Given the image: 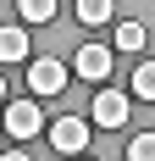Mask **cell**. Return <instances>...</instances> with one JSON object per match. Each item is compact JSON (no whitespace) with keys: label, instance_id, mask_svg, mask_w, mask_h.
Segmentation results:
<instances>
[{"label":"cell","instance_id":"30bf717a","mask_svg":"<svg viewBox=\"0 0 155 161\" xmlns=\"http://www.w3.org/2000/svg\"><path fill=\"white\" fill-rule=\"evenodd\" d=\"M116 50H144V22H116Z\"/></svg>","mask_w":155,"mask_h":161},{"label":"cell","instance_id":"7c38bea8","mask_svg":"<svg viewBox=\"0 0 155 161\" xmlns=\"http://www.w3.org/2000/svg\"><path fill=\"white\" fill-rule=\"evenodd\" d=\"M0 161H33V156H22V150H11V156H0Z\"/></svg>","mask_w":155,"mask_h":161},{"label":"cell","instance_id":"6da1fadb","mask_svg":"<svg viewBox=\"0 0 155 161\" xmlns=\"http://www.w3.org/2000/svg\"><path fill=\"white\" fill-rule=\"evenodd\" d=\"M50 145L61 156H83L89 150V117H56L50 122Z\"/></svg>","mask_w":155,"mask_h":161},{"label":"cell","instance_id":"4fadbf2b","mask_svg":"<svg viewBox=\"0 0 155 161\" xmlns=\"http://www.w3.org/2000/svg\"><path fill=\"white\" fill-rule=\"evenodd\" d=\"M0 100H6V72H0Z\"/></svg>","mask_w":155,"mask_h":161},{"label":"cell","instance_id":"8992f818","mask_svg":"<svg viewBox=\"0 0 155 161\" xmlns=\"http://www.w3.org/2000/svg\"><path fill=\"white\" fill-rule=\"evenodd\" d=\"M28 50H33L28 28H0V67H17V61H28Z\"/></svg>","mask_w":155,"mask_h":161},{"label":"cell","instance_id":"5b68a950","mask_svg":"<svg viewBox=\"0 0 155 161\" xmlns=\"http://www.w3.org/2000/svg\"><path fill=\"white\" fill-rule=\"evenodd\" d=\"M94 122H100V128H122L127 122V95H116V89H105V83H100V95H94Z\"/></svg>","mask_w":155,"mask_h":161},{"label":"cell","instance_id":"3957f363","mask_svg":"<svg viewBox=\"0 0 155 161\" xmlns=\"http://www.w3.org/2000/svg\"><path fill=\"white\" fill-rule=\"evenodd\" d=\"M67 78H72V72H67V67L56 61V56H39V61L28 67V83H33V95H61V89H67Z\"/></svg>","mask_w":155,"mask_h":161},{"label":"cell","instance_id":"52a82bcc","mask_svg":"<svg viewBox=\"0 0 155 161\" xmlns=\"http://www.w3.org/2000/svg\"><path fill=\"white\" fill-rule=\"evenodd\" d=\"M116 17V0H78V22L83 28H105Z\"/></svg>","mask_w":155,"mask_h":161},{"label":"cell","instance_id":"7a4b0ae2","mask_svg":"<svg viewBox=\"0 0 155 161\" xmlns=\"http://www.w3.org/2000/svg\"><path fill=\"white\" fill-rule=\"evenodd\" d=\"M0 122H6V133H11V139H33V133L45 128V111H39L33 100H11Z\"/></svg>","mask_w":155,"mask_h":161},{"label":"cell","instance_id":"8fae6325","mask_svg":"<svg viewBox=\"0 0 155 161\" xmlns=\"http://www.w3.org/2000/svg\"><path fill=\"white\" fill-rule=\"evenodd\" d=\"M127 161H155V133H133L127 139Z\"/></svg>","mask_w":155,"mask_h":161},{"label":"cell","instance_id":"9c48e42d","mask_svg":"<svg viewBox=\"0 0 155 161\" xmlns=\"http://www.w3.org/2000/svg\"><path fill=\"white\" fill-rule=\"evenodd\" d=\"M133 95H139V100H155V61H139V67H133Z\"/></svg>","mask_w":155,"mask_h":161},{"label":"cell","instance_id":"277c9868","mask_svg":"<svg viewBox=\"0 0 155 161\" xmlns=\"http://www.w3.org/2000/svg\"><path fill=\"white\" fill-rule=\"evenodd\" d=\"M72 72L89 78V83H105V78H111V50H105V45H83V50L72 56Z\"/></svg>","mask_w":155,"mask_h":161},{"label":"cell","instance_id":"ba28073f","mask_svg":"<svg viewBox=\"0 0 155 161\" xmlns=\"http://www.w3.org/2000/svg\"><path fill=\"white\" fill-rule=\"evenodd\" d=\"M17 11H22V22H56L61 0H17Z\"/></svg>","mask_w":155,"mask_h":161}]
</instances>
